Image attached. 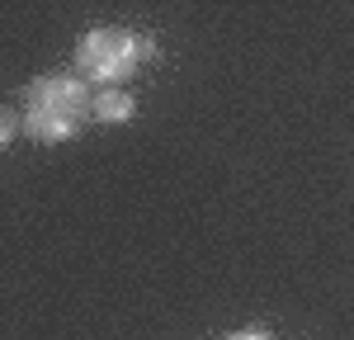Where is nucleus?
<instances>
[{
    "instance_id": "39448f33",
    "label": "nucleus",
    "mask_w": 354,
    "mask_h": 340,
    "mask_svg": "<svg viewBox=\"0 0 354 340\" xmlns=\"http://www.w3.org/2000/svg\"><path fill=\"white\" fill-rule=\"evenodd\" d=\"M227 340H274V336H270V331H232Z\"/></svg>"
},
{
    "instance_id": "20e7f679",
    "label": "nucleus",
    "mask_w": 354,
    "mask_h": 340,
    "mask_svg": "<svg viewBox=\"0 0 354 340\" xmlns=\"http://www.w3.org/2000/svg\"><path fill=\"white\" fill-rule=\"evenodd\" d=\"M10 138H15V113L0 104V147H10Z\"/></svg>"
},
{
    "instance_id": "f257e3e1",
    "label": "nucleus",
    "mask_w": 354,
    "mask_h": 340,
    "mask_svg": "<svg viewBox=\"0 0 354 340\" xmlns=\"http://www.w3.org/2000/svg\"><path fill=\"white\" fill-rule=\"evenodd\" d=\"M90 118V85L81 76H38L24 90V128L38 142H66L81 133V123Z\"/></svg>"
},
{
    "instance_id": "7ed1b4c3",
    "label": "nucleus",
    "mask_w": 354,
    "mask_h": 340,
    "mask_svg": "<svg viewBox=\"0 0 354 340\" xmlns=\"http://www.w3.org/2000/svg\"><path fill=\"white\" fill-rule=\"evenodd\" d=\"M133 113H137L133 95H123L113 85H104L100 95H90V118H100V123H128Z\"/></svg>"
},
{
    "instance_id": "f03ea898",
    "label": "nucleus",
    "mask_w": 354,
    "mask_h": 340,
    "mask_svg": "<svg viewBox=\"0 0 354 340\" xmlns=\"http://www.w3.org/2000/svg\"><path fill=\"white\" fill-rule=\"evenodd\" d=\"M151 57V38H142L133 28H90L81 43H76V66H81L85 81L113 85L123 76H133L137 62Z\"/></svg>"
}]
</instances>
